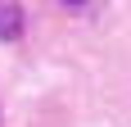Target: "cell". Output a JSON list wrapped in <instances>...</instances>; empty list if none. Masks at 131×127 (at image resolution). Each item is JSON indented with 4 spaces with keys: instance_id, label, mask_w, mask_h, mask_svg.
Instances as JSON below:
<instances>
[{
    "instance_id": "6da1fadb",
    "label": "cell",
    "mask_w": 131,
    "mask_h": 127,
    "mask_svg": "<svg viewBox=\"0 0 131 127\" xmlns=\"http://www.w3.org/2000/svg\"><path fill=\"white\" fill-rule=\"evenodd\" d=\"M23 27H27V18L18 9V0H0V41H18Z\"/></svg>"
},
{
    "instance_id": "7a4b0ae2",
    "label": "cell",
    "mask_w": 131,
    "mask_h": 127,
    "mask_svg": "<svg viewBox=\"0 0 131 127\" xmlns=\"http://www.w3.org/2000/svg\"><path fill=\"white\" fill-rule=\"evenodd\" d=\"M59 5H68V9H81V5H91V0H59Z\"/></svg>"
}]
</instances>
